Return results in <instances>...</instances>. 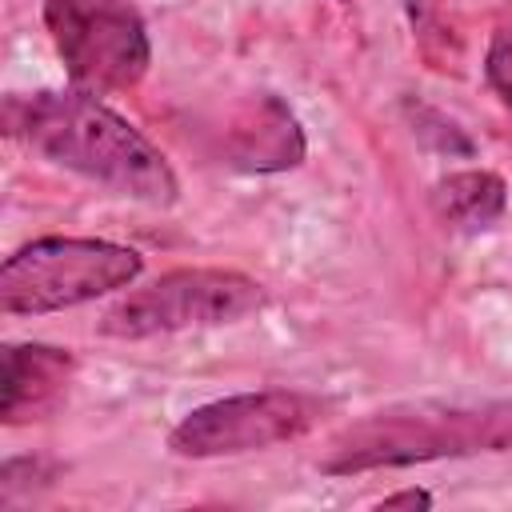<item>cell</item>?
Returning a JSON list of instances; mask_svg holds the SVG:
<instances>
[{"label": "cell", "instance_id": "obj_1", "mask_svg": "<svg viewBox=\"0 0 512 512\" xmlns=\"http://www.w3.org/2000/svg\"><path fill=\"white\" fill-rule=\"evenodd\" d=\"M4 128L44 160L120 196L168 208L180 192L168 160L124 116H116L84 88L8 96Z\"/></svg>", "mask_w": 512, "mask_h": 512}, {"label": "cell", "instance_id": "obj_2", "mask_svg": "<svg viewBox=\"0 0 512 512\" xmlns=\"http://www.w3.org/2000/svg\"><path fill=\"white\" fill-rule=\"evenodd\" d=\"M512 448V400L488 404H396L372 412L332 436L320 456L324 472H368V468H404L440 456L504 452Z\"/></svg>", "mask_w": 512, "mask_h": 512}, {"label": "cell", "instance_id": "obj_3", "mask_svg": "<svg viewBox=\"0 0 512 512\" xmlns=\"http://www.w3.org/2000/svg\"><path fill=\"white\" fill-rule=\"evenodd\" d=\"M140 276V252L112 240L44 236L12 252L0 268V308L8 316H44L128 288Z\"/></svg>", "mask_w": 512, "mask_h": 512}, {"label": "cell", "instance_id": "obj_4", "mask_svg": "<svg viewBox=\"0 0 512 512\" xmlns=\"http://www.w3.org/2000/svg\"><path fill=\"white\" fill-rule=\"evenodd\" d=\"M264 288L232 268H176L128 292L100 316V332L116 340H144L184 328L236 324L264 308Z\"/></svg>", "mask_w": 512, "mask_h": 512}, {"label": "cell", "instance_id": "obj_5", "mask_svg": "<svg viewBox=\"0 0 512 512\" xmlns=\"http://www.w3.org/2000/svg\"><path fill=\"white\" fill-rule=\"evenodd\" d=\"M52 44L84 92L132 88L152 60L140 12L128 0H44Z\"/></svg>", "mask_w": 512, "mask_h": 512}, {"label": "cell", "instance_id": "obj_6", "mask_svg": "<svg viewBox=\"0 0 512 512\" xmlns=\"http://www.w3.org/2000/svg\"><path fill=\"white\" fill-rule=\"evenodd\" d=\"M320 412L324 404L304 392H288V388L240 392V396H224V400L192 408L172 428L168 448L188 460L260 452V448L304 436L320 420Z\"/></svg>", "mask_w": 512, "mask_h": 512}, {"label": "cell", "instance_id": "obj_7", "mask_svg": "<svg viewBox=\"0 0 512 512\" xmlns=\"http://www.w3.org/2000/svg\"><path fill=\"white\" fill-rule=\"evenodd\" d=\"M224 156L244 172H284L304 160V132L284 100L256 96V104H248V112L228 132Z\"/></svg>", "mask_w": 512, "mask_h": 512}, {"label": "cell", "instance_id": "obj_8", "mask_svg": "<svg viewBox=\"0 0 512 512\" xmlns=\"http://www.w3.org/2000/svg\"><path fill=\"white\" fill-rule=\"evenodd\" d=\"M72 356L48 344H8L4 348V396L0 416L4 424H24L48 416L68 384Z\"/></svg>", "mask_w": 512, "mask_h": 512}, {"label": "cell", "instance_id": "obj_9", "mask_svg": "<svg viewBox=\"0 0 512 512\" xmlns=\"http://www.w3.org/2000/svg\"><path fill=\"white\" fill-rule=\"evenodd\" d=\"M432 212L460 232H484L504 216L508 204V188L496 172L484 168H468V172H452L444 180L432 184Z\"/></svg>", "mask_w": 512, "mask_h": 512}, {"label": "cell", "instance_id": "obj_10", "mask_svg": "<svg viewBox=\"0 0 512 512\" xmlns=\"http://www.w3.org/2000/svg\"><path fill=\"white\" fill-rule=\"evenodd\" d=\"M412 112V132H416V140H424L428 148H436V152H472V144H468V136L448 120V116H440V112H432V108H408Z\"/></svg>", "mask_w": 512, "mask_h": 512}, {"label": "cell", "instance_id": "obj_11", "mask_svg": "<svg viewBox=\"0 0 512 512\" xmlns=\"http://www.w3.org/2000/svg\"><path fill=\"white\" fill-rule=\"evenodd\" d=\"M488 84L496 88V96L512 108V28H500L488 44V60H484Z\"/></svg>", "mask_w": 512, "mask_h": 512}, {"label": "cell", "instance_id": "obj_12", "mask_svg": "<svg viewBox=\"0 0 512 512\" xmlns=\"http://www.w3.org/2000/svg\"><path fill=\"white\" fill-rule=\"evenodd\" d=\"M376 508H432V496H428L424 488H404V492L384 496Z\"/></svg>", "mask_w": 512, "mask_h": 512}]
</instances>
